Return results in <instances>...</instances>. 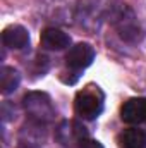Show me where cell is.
I'll return each mask as SVG.
<instances>
[{
    "label": "cell",
    "instance_id": "6da1fadb",
    "mask_svg": "<svg viewBox=\"0 0 146 148\" xmlns=\"http://www.w3.org/2000/svg\"><path fill=\"white\" fill-rule=\"evenodd\" d=\"M108 14H110L113 28L117 29L119 36L124 41H127V43H139L143 40V36H145L143 26H141L138 16L134 14V10L131 7L117 5V7L110 9Z\"/></svg>",
    "mask_w": 146,
    "mask_h": 148
},
{
    "label": "cell",
    "instance_id": "7a4b0ae2",
    "mask_svg": "<svg viewBox=\"0 0 146 148\" xmlns=\"http://www.w3.org/2000/svg\"><path fill=\"white\" fill-rule=\"evenodd\" d=\"M24 110L29 115V119L38 124H48L55 119V107L46 93L41 91H29L23 98Z\"/></svg>",
    "mask_w": 146,
    "mask_h": 148
},
{
    "label": "cell",
    "instance_id": "3957f363",
    "mask_svg": "<svg viewBox=\"0 0 146 148\" xmlns=\"http://www.w3.org/2000/svg\"><path fill=\"white\" fill-rule=\"evenodd\" d=\"M103 110V100L95 91H79L76 97V112L83 119H95Z\"/></svg>",
    "mask_w": 146,
    "mask_h": 148
},
{
    "label": "cell",
    "instance_id": "277c9868",
    "mask_svg": "<svg viewBox=\"0 0 146 148\" xmlns=\"http://www.w3.org/2000/svg\"><path fill=\"white\" fill-rule=\"evenodd\" d=\"M95 60V48L89 43H77L69 48V52L65 53V62L71 69H84L88 66H91Z\"/></svg>",
    "mask_w": 146,
    "mask_h": 148
},
{
    "label": "cell",
    "instance_id": "5b68a950",
    "mask_svg": "<svg viewBox=\"0 0 146 148\" xmlns=\"http://www.w3.org/2000/svg\"><path fill=\"white\" fill-rule=\"evenodd\" d=\"M46 138V133L43 129V124L29 122L26 124L19 133V147L21 148H40Z\"/></svg>",
    "mask_w": 146,
    "mask_h": 148
},
{
    "label": "cell",
    "instance_id": "8992f818",
    "mask_svg": "<svg viewBox=\"0 0 146 148\" xmlns=\"http://www.w3.org/2000/svg\"><path fill=\"white\" fill-rule=\"evenodd\" d=\"M120 117L127 124H141L146 121V98H131L122 105Z\"/></svg>",
    "mask_w": 146,
    "mask_h": 148
},
{
    "label": "cell",
    "instance_id": "52a82bcc",
    "mask_svg": "<svg viewBox=\"0 0 146 148\" xmlns=\"http://www.w3.org/2000/svg\"><path fill=\"white\" fill-rule=\"evenodd\" d=\"M2 41L7 48L23 50L29 45V33L23 26H9L2 33Z\"/></svg>",
    "mask_w": 146,
    "mask_h": 148
},
{
    "label": "cell",
    "instance_id": "ba28073f",
    "mask_svg": "<svg viewBox=\"0 0 146 148\" xmlns=\"http://www.w3.org/2000/svg\"><path fill=\"white\" fill-rule=\"evenodd\" d=\"M41 45L48 50H64L71 45V36L59 28H46L41 33Z\"/></svg>",
    "mask_w": 146,
    "mask_h": 148
},
{
    "label": "cell",
    "instance_id": "9c48e42d",
    "mask_svg": "<svg viewBox=\"0 0 146 148\" xmlns=\"http://www.w3.org/2000/svg\"><path fill=\"white\" fill-rule=\"evenodd\" d=\"M21 83V74L17 73L14 67L3 66L0 69V91L3 95H10L19 88Z\"/></svg>",
    "mask_w": 146,
    "mask_h": 148
},
{
    "label": "cell",
    "instance_id": "30bf717a",
    "mask_svg": "<svg viewBox=\"0 0 146 148\" xmlns=\"http://www.w3.org/2000/svg\"><path fill=\"white\" fill-rule=\"evenodd\" d=\"M119 141L120 148H146V134L138 127H131L120 134Z\"/></svg>",
    "mask_w": 146,
    "mask_h": 148
},
{
    "label": "cell",
    "instance_id": "8fae6325",
    "mask_svg": "<svg viewBox=\"0 0 146 148\" xmlns=\"http://www.w3.org/2000/svg\"><path fill=\"white\" fill-rule=\"evenodd\" d=\"M77 148H103V147H102V143H98L95 140H89L86 136V138L77 140Z\"/></svg>",
    "mask_w": 146,
    "mask_h": 148
}]
</instances>
